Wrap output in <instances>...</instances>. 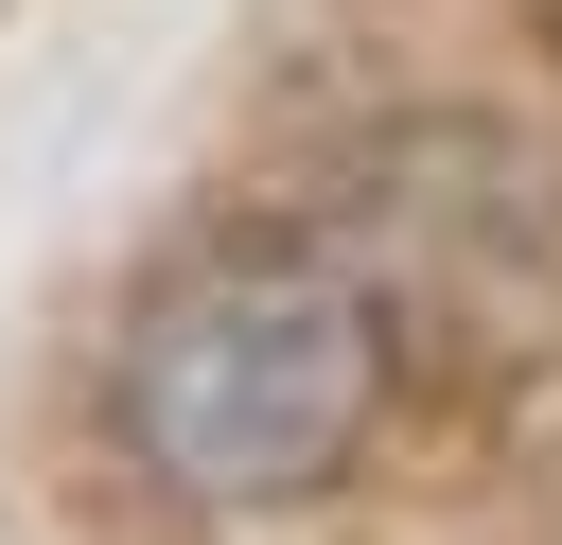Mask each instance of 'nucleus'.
Segmentation results:
<instances>
[{
  "label": "nucleus",
  "instance_id": "nucleus-1",
  "mask_svg": "<svg viewBox=\"0 0 562 545\" xmlns=\"http://www.w3.org/2000/svg\"><path fill=\"white\" fill-rule=\"evenodd\" d=\"M386 299L334 264V229H228V246H176L105 352V422L158 492H211V510H263V492H316L369 404H386Z\"/></svg>",
  "mask_w": 562,
  "mask_h": 545
},
{
  "label": "nucleus",
  "instance_id": "nucleus-2",
  "mask_svg": "<svg viewBox=\"0 0 562 545\" xmlns=\"http://www.w3.org/2000/svg\"><path fill=\"white\" fill-rule=\"evenodd\" d=\"M334 264L386 299V352H562V176L474 141V123H404L351 158Z\"/></svg>",
  "mask_w": 562,
  "mask_h": 545
}]
</instances>
